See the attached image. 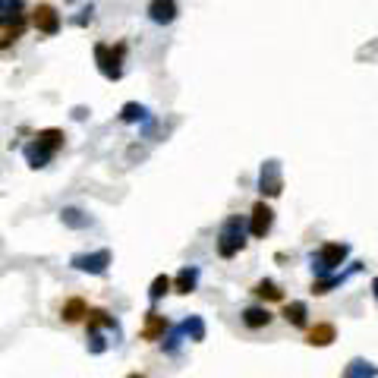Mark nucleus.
<instances>
[{
	"label": "nucleus",
	"mask_w": 378,
	"mask_h": 378,
	"mask_svg": "<svg viewBox=\"0 0 378 378\" xmlns=\"http://www.w3.org/2000/svg\"><path fill=\"white\" fill-rule=\"evenodd\" d=\"M111 344H120V325L104 309L88 312V353H104Z\"/></svg>",
	"instance_id": "obj_1"
},
{
	"label": "nucleus",
	"mask_w": 378,
	"mask_h": 378,
	"mask_svg": "<svg viewBox=\"0 0 378 378\" xmlns=\"http://www.w3.org/2000/svg\"><path fill=\"white\" fill-rule=\"evenodd\" d=\"M123 54H126V44H104L98 41L94 44V63H98V73L104 76L107 82H120L123 79Z\"/></svg>",
	"instance_id": "obj_2"
},
{
	"label": "nucleus",
	"mask_w": 378,
	"mask_h": 378,
	"mask_svg": "<svg viewBox=\"0 0 378 378\" xmlns=\"http://www.w3.org/2000/svg\"><path fill=\"white\" fill-rule=\"evenodd\" d=\"M243 246H246V218L230 214L218 230V255L220 258H233Z\"/></svg>",
	"instance_id": "obj_3"
},
{
	"label": "nucleus",
	"mask_w": 378,
	"mask_h": 378,
	"mask_svg": "<svg viewBox=\"0 0 378 378\" xmlns=\"http://www.w3.org/2000/svg\"><path fill=\"white\" fill-rule=\"evenodd\" d=\"M350 255V246L346 243H325L318 252H312V271L315 281H325V277H334V271L344 265V258Z\"/></svg>",
	"instance_id": "obj_4"
},
{
	"label": "nucleus",
	"mask_w": 378,
	"mask_h": 378,
	"mask_svg": "<svg viewBox=\"0 0 378 378\" xmlns=\"http://www.w3.org/2000/svg\"><path fill=\"white\" fill-rule=\"evenodd\" d=\"M258 192H262V199H274L284 192V170L277 158H268L258 167Z\"/></svg>",
	"instance_id": "obj_5"
},
{
	"label": "nucleus",
	"mask_w": 378,
	"mask_h": 378,
	"mask_svg": "<svg viewBox=\"0 0 378 378\" xmlns=\"http://www.w3.org/2000/svg\"><path fill=\"white\" fill-rule=\"evenodd\" d=\"M76 271H85V274H104L107 265H111V249H98V252H79V255L69 258Z\"/></svg>",
	"instance_id": "obj_6"
},
{
	"label": "nucleus",
	"mask_w": 378,
	"mask_h": 378,
	"mask_svg": "<svg viewBox=\"0 0 378 378\" xmlns=\"http://www.w3.org/2000/svg\"><path fill=\"white\" fill-rule=\"evenodd\" d=\"M271 224H274V211H271V205L268 202H255L252 205V214H249V233L255 239H265L268 237V230H271Z\"/></svg>",
	"instance_id": "obj_7"
},
{
	"label": "nucleus",
	"mask_w": 378,
	"mask_h": 378,
	"mask_svg": "<svg viewBox=\"0 0 378 378\" xmlns=\"http://www.w3.org/2000/svg\"><path fill=\"white\" fill-rule=\"evenodd\" d=\"M31 22H35V29L41 31V35H57V31H60V13L50 4H38L35 13H31Z\"/></svg>",
	"instance_id": "obj_8"
},
{
	"label": "nucleus",
	"mask_w": 378,
	"mask_h": 378,
	"mask_svg": "<svg viewBox=\"0 0 378 378\" xmlns=\"http://www.w3.org/2000/svg\"><path fill=\"white\" fill-rule=\"evenodd\" d=\"M180 16V4L176 0H151L148 4V19L155 25H170Z\"/></svg>",
	"instance_id": "obj_9"
},
{
	"label": "nucleus",
	"mask_w": 378,
	"mask_h": 378,
	"mask_svg": "<svg viewBox=\"0 0 378 378\" xmlns=\"http://www.w3.org/2000/svg\"><path fill=\"white\" fill-rule=\"evenodd\" d=\"M22 158H25V164H29L31 170H41V167H48L50 164V158H54V151L50 148H44L38 139H31L29 145L22 148Z\"/></svg>",
	"instance_id": "obj_10"
},
{
	"label": "nucleus",
	"mask_w": 378,
	"mask_h": 378,
	"mask_svg": "<svg viewBox=\"0 0 378 378\" xmlns=\"http://www.w3.org/2000/svg\"><path fill=\"white\" fill-rule=\"evenodd\" d=\"M164 331H167V318H164V315H158L155 309H151V312L145 315L142 340H158V337H164Z\"/></svg>",
	"instance_id": "obj_11"
},
{
	"label": "nucleus",
	"mask_w": 378,
	"mask_h": 378,
	"mask_svg": "<svg viewBox=\"0 0 378 378\" xmlns=\"http://www.w3.org/2000/svg\"><path fill=\"white\" fill-rule=\"evenodd\" d=\"M195 284H199V268L195 265H186V268H180V274L174 277V290L176 293H192L195 290Z\"/></svg>",
	"instance_id": "obj_12"
},
{
	"label": "nucleus",
	"mask_w": 378,
	"mask_h": 378,
	"mask_svg": "<svg viewBox=\"0 0 378 378\" xmlns=\"http://www.w3.org/2000/svg\"><path fill=\"white\" fill-rule=\"evenodd\" d=\"M271 318H274V315H271L265 306H249V309H243V325H246V328H268Z\"/></svg>",
	"instance_id": "obj_13"
},
{
	"label": "nucleus",
	"mask_w": 378,
	"mask_h": 378,
	"mask_svg": "<svg viewBox=\"0 0 378 378\" xmlns=\"http://www.w3.org/2000/svg\"><path fill=\"white\" fill-rule=\"evenodd\" d=\"M92 312V309L85 306V300H79V296H73V300H66L63 302V309H60V315H63V321H79V318H85V315Z\"/></svg>",
	"instance_id": "obj_14"
},
{
	"label": "nucleus",
	"mask_w": 378,
	"mask_h": 378,
	"mask_svg": "<svg viewBox=\"0 0 378 378\" xmlns=\"http://www.w3.org/2000/svg\"><path fill=\"white\" fill-rule=\"evenodd\" d=\"M120 120H123V123H145V120H148V107L139 104V101H126V104L120 107Z\"/></svg>",
	"instance_id": "obj_15"
},
{
	"label": "nucleus",
	"mask_w": 378,
	"mask_h": 378,
	"mask_svg": "<svg viewBox=\"0 0 378 378\" xmlns=\"http://www.w3.org/2000/svg\"><path fill=\"white\" fill-rule=\"evenodd\" d=\"M35 139L44 145V148H50L57 155V151L63 148V139H66V136H63V130H57V126H48V130H38Z\"/></svg>",
	"instance_id": "obj_16"
},
{
	"label": "nucleus",
	"mask_w": 378,
	"mask_h": 378,
	"mask_svg": "<svg viewBox=\"0 0 378 378\" xmlns=\"http://www.w3.org/2000/svg\"><path fill=\"white\" fill-rule=\"evenodd\" d=\"M60 220L69 227V230H85V227H92V218H88L85 211H79V208H63Z\"/></svg>",
	"instance_id": "obj_17"
},
{
	"label": "nucleus",
	"mask_w": 378,
	"mask_h": 378,
	"mask_svg": "<svg viewBox=\"0 0 378 378\" xmlns=\"http://www.w3.org/2000/svg\"><path fill=\"white\" fill-rule=\"evenodd\" d=\"M306 315H309V309H306V302H302V300L287 302V306H284V318H287L293 328H306Z\"/></svg>",
	"instance_id": "obj_18"
},
{
	"label": "nucleus",
	"mask_w": 378,
	"mask_h": 378,
	"mask_svg": "<svg viewBox=\"0 0 378 378\" xmlns=\"http://www.w3.org/2000/svg\"><path fill=\"white\" fill-rule=\"evenodd\" d=\"M180 331H183V337L199 344V340H205V321H202V315H189V318L180 325Z\"/></svg>",
	"instance_id": "obj_19"
},
{
	"label": "nucleus",
	"mask_w": 378,
	"mask_h": 378,
	"mask_svg": "<svg viewBox=\"0 0 378 378\" xmlns=\"http://www.w3.org/2000/svg\"><path fill=\"white\" fill-rule=\"evenodd\" d=\"M378 369L369 363V359H353L350 365L344 369V378H375Z\"/></svg>",
	"instance_id": "obj_20"
},
{
	"label": "nucleus",
	"mask_w": 378,
	"mask_h": 378,
	"mask_svg": "<svg viewBox=\"0 0 378 378\" xmlns=\"http://www.w3.org/2000/svg\"><path fill=\"white\" fill-rule=\"evenodd\" d=\"M334 325H328V321H321V325H315L312 331H309V344L312 346H328L334 340Z\"/></svg>",
	"instance_id": "obj_21"
},
{
	"label": "nucleus",
	"mask_w": 378,
	"mask_h": 378,
	"mask_svg": "<svg viewBox=\"0 0 378 378\" xmlns=\"http://www.w3.org/2000/svg\"><path fill=\"white\" fill-rule=\"evenodd\" d=\"M252 293H255L258 300H284V290L277 287L274 281H268V277H265V281H258L255 287H252Z\"/></svg>",
	"instance_id": "obj_22"
},
{
	"label": "nucleus",
	"mask_w": 378,
	"mask_h": 378,
	"mask_svg": "<svg viewBox=\"0 0 378 378\" xmlns=\"http://www.w3.org/2000/svg\"><path fill=\"white\" fill-rule=\"evenodd\" d=\"M170 287H174V281H170L167 274H158L155 281H151V287H148V300H151V302H158Z\"/></svg>",
	"instance_id": "obj_23"
},
{
	"label": "nucleus",
	"mask_w": 378,
	"mask_h": 378,
	"mask_svg": "<svg viewBox=\"0 0 378 378\" xmlns=\"http://www.w3.org/2000/svg\"><path fill=\"white\" fill-rule=\"evenodd\" d=\"M19 31H22V16H19L16 22H4V41H0V44H4V48H10V44L19 38Z\"/></svg>",
	"instance_id": "obj_24"
},
{
	"label": "nucleus",
	"mask_w": 378,
	"mask_h": 378,
	"mask_svg": "<svg viewBox=\"0 0 378 378\" xmlns=\"http://www.w3.org/2000/svg\"><path fill=\"white\" fill-rule=\"evenodd\" d=\"M19 10H22V0H4V22H10V19L16 22V19L22 16Z\"/></svg>",
	"instance_id": "obj_25"
},
{
	"label": "nucleus",
	"mask_w": 378,
	"mask_h": 378,
	"mask_svg": "<svg viewBox=\"0 0 378 378\" xmlns=\"http://www.w3.org/2000/svg\"><path fill=\"white\" fill-rule=\"evenodd\" d=\"M180 337H183V331L180 328H170V337H167V353H176V346H180Z\"/></svg>",
	"instance_id": "obj_26"
},
{
	"label": "nucleus",
	"mask_w": 378,
	"mask_h": 378,
	"mask_svg": "<svg viewBox=\"0 0 378 378\" xmlns=\"http://www.w3.org/2000/svg\"><path fill=\"white\" fill-rule=\"evenodd\" d=\"M85 22H92V6L82 10V16H76V25H85Z\"/></svg>",
	"instance_id": "obj_27"
},
{
	"label": "nucleus",
	"mask_w": 378,
	"mask_h": 378,
	"mask_svg": "<svg viewBox=\"0 0 378 378\" xmlns=\"http://www.w3.org/2000/svg\"><path fill=\"white\" fill-rule=\"evenodd\" d=\"M85 113H88L85 107H76V111H73V117H76V120H85Z\"/></svg>",
	"instance_id": "obj_28"
},
{
	"label": "nucleus",
	"mask_w": 378,
	"mask_h": 378,
	"mask_svg": "<svg viewBox=\"0 0 378 378\" xmlns=\"http://www.w3.org/2000/svg\"><path fill=\"white\" fill-rule=\"evenodd\" d=\"M372 293H375V300H378V277H372Z\"/></svg>",
	"instance_id": "obj_29"
},
{
	"label": "nucleus",
	"mask_w": 378,
	"mask_h": 378,
	"mask_svg": "<svg viewBox=\"0 0 378 378\" xmlns=\"http://www.w3.org/2000/svg\"><path fill=\"white\" fill-rule=\"evenodd\" d=\"M126 378H145V375H139V372H132V375H126Z\"/></svg>",
	"instance_id": "obj_30"
}]
</instances>
